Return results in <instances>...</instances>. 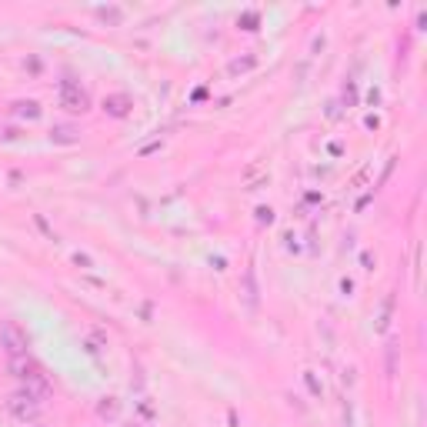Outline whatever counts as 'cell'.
Returning <instances> with one entry per match:
<instances>
[{
    "mask_svg": "<svg viewBox=\"0 0 427 427\" xmlns=\"http://www.w3.org/2000/svg\"><path fill=\"white\" fill-rule=\"evenodd\" d=\"M40 407H44V404H40L27 388L13 390L11 397H7V414H11L13 421H20V424H27V421H37Z\"/></svg>",
    "mask_w": 427,
    "mask_h": 427,
    "instance_id": "6da1fadb",
    "label": "cell"
},
{
    "mask_svg": "<svg viewBox=\"0 0 427 427\" xmlns=\"http://www.w3.org/2000/svg\"><path fill=\"white\" fill-rule=\"evenodd\" d=\"M0 347H4L7 357H24V354H30V338H27V330L17 321H4V327H0Z\"/></svg>",
    "mask_w": 427,
    "mask_h": 427,
    "instance_id": "7a4b0ae2",
    "label": "cell"
},
{
    "mask_svg": "<svg viewBox=\"0 0 427 427\" xmlns=\"http://www.w3.org/2000/svg\"><path fill=\"white\" fill-rule=\"evenodd\" d=\"M61 107L67 113H87L90 111V94L77 80L70 77H63L61 80Z\"/></svg>",
    "mask_w": 427,
    "mask_h": 427,
    "instance_id": "3957f363",
    "label": "cell"
},
{
    "mask_svg": "<svg viewBox=\"0 0 427 427\" xmlns=\"http://www.w3.org/2000/svg\"><path fill=\"white\" fill-rule=\"evenodd\" d=\"M7 371H11L13 377H17V380H30V377H37V374H44V371H40V364L37 361H34V357H30V354H24V357H11V364H7Z\"/></svg>",
    "mask_w": 427,
    "mask_h": 427,
    "instance_id": "277c9868",
    "label": "cell"
},
{
    "mask_svg": "<svg viewBox=\"0 0 427 427\" xmlns=\"http://www.w3.org/2000/svg\"><path fill=\"white\" fill-rule=\"evenodd\" d=\"M134 101L127 97V94H111V97H104V113L107 117H117V120H124L127 113H130Z\"/></svg>",
    "mask_w": 427,
    "mask_h": 427,
    "instance_id": "5b68a950",
    "label": "cell"
},
{
    "mask_svg": "<svg viewBox=\"0 0 427 427\" xmlns=\"http://www.w3.org/2000/svg\"><path fill=\"white\" fill-rule=\"evenodd\" d=\"M97 417L101 421H117L120 417V401L117 397H101L97 401Z\"/></svg>",
    "mask_w": 427,
    "mask_h": 427,
    "instance_id": "8992f818",
    "label": "cell"
},
{
    "mask_svg": "<svg viewBox=\"0 0 427 427\" xmlns=\"http://www.w3.org/2000/svg\"><path fill=\"white\" fill-rule=\"evenodd\" d=\"M24 388L30 390V394H34V397H37V401H44V397H47V394H51V384H47V377H44V374L30 377V380H27Z\"/></svg>",
    "mask_w": 427,
    "mask_h": 427,
    "instance_id": "52a82bcc",
    "label": "cell"
},
{
    "mask_svg": "<svg viewBox=\"0 0 427 427\" xmlns=\"http://www.w3.org/2000/svg\"><path fill=\"white\" fill-rule=\"evenodd\" d=\"M57 144H77V130L74 127H54V134H51Z\"/></svg>",
    "mask_w": 427,
    "mask_h": 427,
    "instance_id": "ba28073f",
    "label": "cell"
},
{
    "mask_svg": "<svg viewBox=\"0 0 427 427\" xmlns=\"http://www.w3.org/2000/svg\"><path fill=\"white\" fill-rule=\"evenodd\" d=\"M17 113H20V117H30V120H37V117H40V104L37 101H20V104H17Z\"/></svg>",
    "mask_w": 427,
    "mask_h": 427,
    "instance_id": "9c48e42d",
    "label": "cell"
},
{
    "mask_svg": "<svg viewBox=\"0 0 427 427\" xmlns=\"http://www.w3.org/2000/svg\"><path fill=\"white\" fill-rule=\"evenodd\" d=\"M304 384H307V390H311L314 397H324V384L317 380L314 371H304Z\"/></svg>",
    "mask_w": 427,
    "mask_h": 427,
    "instance_id": "30bf717a",
    "label": "cell"
},
{
    "mask_svg": "<svg viewBox=\"0 0 427 427\" xmlns=\"http://www.w3.org/2000/svg\"><path fill=\"white\" fill-rule=\"evenodd\" d=\"M97 17H101L104 24H120V20H124V13L117 11V7H101V11H97Z\"/></svg>",
    "mask_w": 427,
    "mask_h": 427,
    "instance_id": "8fae6325",
    "label": "cell"
},
{
    "mask_svg": "<svg viewBox=\"0 0 427 427\" xmlns=\"http://www.w3.org/2000/svg\"><path fill=\"white\" fill-rule=\"evenodd\" d=\"M257 24H261V17H257L254 11H247V13H240V17H237L240 30H257Z\"/></svg>",
    "mask_w": 427,
    "mask_h": 427,
    "instance_id": "7c38bea8",
    "label": "cell"
},
{
    "mask_svg": "<svg viewBox=\"0 0 427 427\" xmlns=\"http://www.w3.org/2000/svg\"><path fill=\"white\" fill-rule=\"evenodd\" d=\"M254 63H257V57H237V61H230V74H240V70H251Z\"/></svg>",
    "mask_w": 427,
    "mask_h": 427,
    "instance_id": "4fadbf2b",
    "label": "cell"
},
{
    "mask_svg": "<svg viewBox=\"0 0 427 427\" xmlns=\"http://www.w3.org/2000/svg\"><path fill=\"white\" fill-rule=\"evenodd\" d=\"M390 311H394V297H388V301H384V311H380L377 330H388V324H390Z\"/></svg>",
    "mask_w": 427,
    "mask_h": 427,
    "instance_id": "5bb4252c",
    "label": "cell"
},
{
    "mask_svg": "<svg viewBox=\"0 0 427 427\" xmlns=\"http://www.w3.org/2000/svg\"><path fill=\"white\" fill-rule=\"evenodd\" d=\"M244 280H247V304H257V284H254V271L247 267V274H244Z\"/></svg>",
    "mask_w": 427,
    "mask_h": 427,
    "instance_id": "9a60e30c",
    "label": "cell"
},
{
    "mask_svg": "<svg viewBox=\"0 0 427 427\" xmlns=\"http://www.w3.org/2000/svg\"><path fill=\"white\" fill-rule=\"evenodd\" d=\"M257 224H274V211L271 207H257Z\"/></svg>",
    "mask_w": 427,
    "mask_h": 427,
    "instance_id": "2e32d148",
    "label": "cell"
},
{
    "mask_svg": "<svg viewBox=\"0 0 427 427\" xmlns=\"http://www.w3.org/2000/svg\"><path fill=\"white\" fill-rule=\"evenodd\" d=\"M120 427H144V424H140V421H124Z\"/></svg>",
    "mask_w": 427,
    "mask_h": 427,
    "instance_id": "e0dca14e",
    "label": "cell"
},
{
    "mask_svg": "<svg viewBox=\"0 0 427 427\" xmlns=\"http://www.w3.org/2000/svg\"><path fill=\"white\" fill-rule=\"evenodd\" d=\"M37 427H40V424H37Z\"/></svg>",
    "mask_w": 427,
    "mask_h": 427,
    "instance_id": "ac0fdd59",
    "label": "cell"
}]
</instances>
